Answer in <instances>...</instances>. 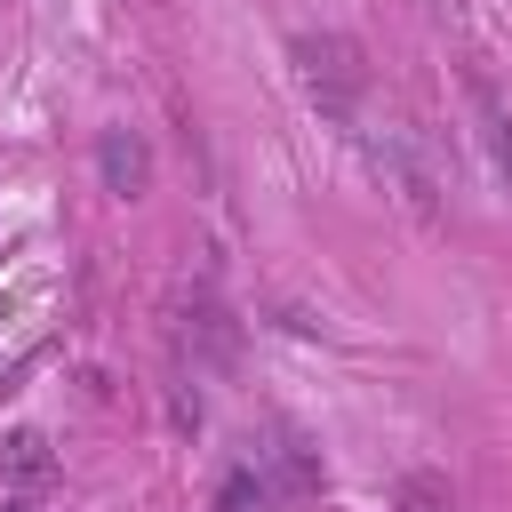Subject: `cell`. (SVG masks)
<instances>
[{
  "label": "cell",
  "mask_w": 512,
  "mask_h": 512,
  "mask_svg": "<svg viewBox=\"0 0 512 512\" xmlns=\"http://www.w3.org/2000/svg\"><path fill=\"white\" fill-rule=\"evenodd\" d=\"M264 472H272V488H280V496H296V488H320V456H312V448H304L288 424L272 432V456H264Z\"/></svg>",
  "instance_id": "cell-5"
},
{
  "label": "cell",
  "mask_w": 512,
  "mask_h": 512,
  "mask_svg": "<svg viewBox=\"0 0 512 512\" xmlns=\"http://www.w3.org/2000/svg\"><path fill=\"white\" fill-rule=\"evenodd\" d=\"M480 128H488V160H496V168H504V184H512V112L480 104Z\"/></svg>",
  "instance_id": "cell-8"
},
{
  "label": "cell",
  "mask_w": 512,
  "mask_h": 512,
  "mask_svg": "<svg viewBox=\"0 0 512 512\" xmlns=\"http://www.w3.org/2000/svg\"><path fill=\"white\" fill-rule=\"evenodd\" d=\"M352 136L368 152V168L384 176V192L408 208V216H440V168H432V144L408 112H352Z\"/></svg>",
  "instance_id": "cell-1"
},
{
  "label": "cell",
  "mask_w": 512,
  "mask_h": 512,
  "mask_svg": "<svg viewBox=\"0 0 512 512\" xmlns=\"http://www.w3.org/2000/svg\"><path fill=\"white\" fill-rule=\"evenodd\" d=\"M296 80H304V96L320 104V120H336V128H352V112L368 104V64H360V48L344 40V32H296Z\"/></svg>",
  "instance_id": "cell-2"
},
{
  "label": "cell",
  "mask_w": 512,
  "mask_h": 512,
  "mask_svg": "<svg viewBox=\"0 0 512 512\" xmlns=\"http://www.w3.org/2000/svg\"><path fill=\"white\" fill-rule=\"evenodd\" d=\"M48 472H56L48 440H40V432H16V440H8V480H16V488H40Z\"/></svg>",
  "instance_id": "cell-6"
},
{
  "label": "cell",
  "mask_w": 512,
  "mask_h": 512,
  "mask_svg": "<svg viewBox=\"0 0 512 512\" xmlns=\"http://www.w3.org/2000/svg\"><path fill=\"white\" fill-rule=\"evenodd\" d=\"M400 512H456V496L432 472H416V480H400Z\"/></svg>",
  "instance_id": "cell-7"
},
{
  "label": "cell",
  "mask_w": 512,
  "mask_h": 512,
  "mask_svg": "<svg viewBox=\"0 0 512 512\" xmlns=\"http://www.w3.org/2000/svg\"><path fill=\"white\" fill-rule=\"evenodd\" d=\"M96 176H104V192L136 200V192L152 184V152H144V136H136V128H104V136H96Z\"/></svg>",
  "instance_id": "cell-3"
},
{
  "label": "cell",
  "mask_w": 512,
  "mask_h": 512,
  "mask_svg": "<svg viewBox=\"0 0 512 512\" xmlns=\"http://www.w3.org/2000/svg\"><path fill=\"white\" fill-rule=\"evenodd\" d=\"M0 512H40V504H32V496H8V504H0Z\"/></svg>",
  "instance_id": "cell-9"
},
{
  "label": "cell",
  "mask_w": 512,
  "mask_h": 512,
  "mask_svg": "<svg viewBox=\"0 0 512 512\" xmlns=\"http://www.w3.org/2000/svg\"><path fill=\"white\" fill-rule=\"evenodd\" d=\"M280 504H288V496L272 488L264 464H232V472L216 480V504H208V512H280Z\"/></svg>",
  "instance_id": "cell-4"
}]
</instances>
